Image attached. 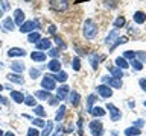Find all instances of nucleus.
<instances>
[{
  "label": "nucleus",
  "instance_id": "1",
  "mask_svg": "<svg viewBox=\"0 0 146 136\" xmlns=\"http://www.w3.org/2000/svg\"><path fill=\"white\" fill-rule=\"evenodd\" d=\"M98 26H96V23L93 20H85L84 23V29H82V33L87 39H94L96 36H98Z\"/></svg>",
  "mask_w": 146,
  "mask_h": 136
},
{
  "label": "nucleus",
  "instance_id": "2",
  "mask_svg": "<svg viewBox=\"0 0 146 136\" xmlns=\"http://www.w3.org/2000/svg\"><path fill=\"white\" fill-rule=\"evenodd\" d=\"M50 8L56 12H64L68 9V0H50Z\"/></svg>",
  "mask_w": 146,
  "mask_h": 136
},
{
  "label": "nucleus",
  "instance_id": "3",
  "mask_svg": "<svg viewBox=\"0 0 146 136\" xmlns=\"http://www.w3.org/2000/svg\"><path fill=\"white\" fill-rule=\"evenodd\" d=\"M88 129H90V131H91L93 136H102V133H104V124L100 121H98V120L91 121L88 124Z\"/></svg>",
  "mask_w": 146,
  "mask_h": 136
},
{
  "label": "nucleus",
  "instance_id": "4",
  "mask_svg": "<svg viewBox=\"0 0 146 136\" xmlns=\"http://www.w3.org/2000/svg\"><path fill=\"white\" fill-rule=\"evenodd\" d=\"M41 88H43L44 91H53L55 88H56V85H55V80L52 79L50 76H46L43 80H41Z\"/></svg>",
  "mask_w": 146,
  "mask_h": 136
},
{
  "label": "nucleus",
  "instance_id": "5",
  "mask_svg": "<svg viewBox=\"0 0 146 136\" xmlns=\"http://www.w3.org/2000/svg\"><path fill=\"white\" fill-rule=\"evenodd\" d=\"M38 24H40V23L36 20H34V21H25L21 24V27H20V32H21V33H29V32H32L35 27H38Z\"/></svg>",
  "mask_w": 146,
  "mask_h": 136
},
{
  "label": "nucleus",
  "instance_id": "6",
  "mask_svg": "<svg viewBox=\"0 0 146 136\" xmlns=\"http://www.w3.org/2000/svg\"><path fill=\"white\" fill-rule=\"evenodd\" d=\"M104 82H107L108 86H111V88H117V89H120L122 88V79H117V77H104L102 79Z\"/></svg>",
  "mask_w": 146,
  "mask_h": 136
},
{
  "label": "nucleus",
  "instance_id": "7",
  "mask_svg": "<svg viewBox=\"0 0 146 136\" xmlns=\"http://www.w3.org/2000/svg\"><path fill=\"white\" fill-rule=\"evenodd\" d=\"M107 107H108V110H110V113H111V120L113 121H119L122 118V112L119 110V109L114 106V104H111V103H108L107 104Z\"/></svg>",
  "mask_w": 146,
  "mask_h": 136
},
{
  "label": "nucleus",
  "instance_id": "8",
  "mask_svg": "<svg viewBox=\"0 0 146 136\" xmlns=\"http://www.w3.org/2000/svg\"><path fill=\"white\" fill-rule=\"evenodd\" d=\"M98 92H99L100 97H104V98H110V97L113 95V89L110 88L108 85H100V86H98Z\"/></svg>",
  "mask_w": 146,
  "mask_h": 136
},
{
  "label": "nucleus",
  "instance_id": "9",
  "mask_svg": "<svg viewBox=\"0 0 146 136\" xmlns=\"http://www.w3.org/2000/svg\"><path fill=\"white\" fill-rule=\"evenodd\" d=\"M8 56L9 58H23V56H26V52L20 47H11L8 50Z\"/></svg>",
  "mask_w": 146,
  "mask_h": 136
},
{
  "label": "nucleus",
  "instance_id": "10",
  "mask_svg": "<svg viewBox=\"0 0 146 136\" xmlns=\"http://www.w3.org/2000/svg\"><path fill=\"white\" fill-rule=\"evenodd\" d=\"M50 45H52V42H50L49 38H44V39L41 38L38 42H36V50H40V52H41V50H49Z\"/></svg>",
  "mask_w": 146,
  "mask_h": 136
},
{
  "label": "nucleus",
  "instance_id": "11",
  "mask_svg": "<svg viewBox=\"0 0 146 136\" xmlns=\"http://www.w3.org/2000/svg\"><path fill=\"white\" fill-rule=\"evenodd\" d=\"M68 95V86L67 85H61L56 91V98L58 100H66V97Z\"/></svg>",
  "mask_w": 146,
  "mask_h": 136
},
{
  "label": "nucleus",
  "instance_id": "12",
  "mask_svg": "<svg viewBox=\"0 0 146 136\" xmlns=\"http://www.w3.org/2000/svg\"><path fill=\"white\" fill-rule=\"evenodd\" d=\"M14 23L20 24V26L25 23V12L21 9H15V12H14Z\"/></svg>",
  "mask_w": 146,
  "mask_h": 136
},
{
  "label": "nucleus",
  "instance_id": "13",
  "mask_svg": "<svg viewBox=\"0 0 146 136\" xmlns=\"http://www.w3.org/2000/svg\"><path fill=\"white\" fill-rule=\"evenodd\" d=\"M6 77H8L9 82H12V83H18V85L25 83V79H23L20 74H17V73H11V74H8Z\"/></svg>",
  "mask_w": 146,
  "mask_h": 136
},
{
  "label": "nucleus",
  "instance_id": "14",
  "mask_svg": "<svg viewBox=\"0 0 146 136\" xmlns=\"http://www.w3.org/2000/svg\"><path fill=\"white\" fill-rule=\"evenodd\" d=\"M11 70H12V73H17V74H20V73L25 71V63L20 62V61L12 62V63H11Z\"/></svg>",
  "mask_w": 146,
  "mask_h": 136
},
{
  "label": "nucleus",
  "instance_id": "15",
  "mask_svg": "<svg viewBox=\"0 0 146 136\" xmlns=\"http://www.w3.org/2000/svg\"><path fill=\"white\" fill-rule=\"evenodd\" d=\"M79 100H81V97L76 91H72V92L68 94V101H70L72 106H78V104H79Z\"/></svg>",
  "mask_w": 146,
  "mask_h": 136
},
{
  "label": "nucleus",
  "instance_id": "16",
  "mask_svg": "<svg viewBox=\"0 0 146 136\" xmlns=\"http://www.w3.org/2000/svg\"><path fill=\"white\" fill-rule=\"evenodd\" d=\"M47 68L50 71H61V62L58 61V59H52V61H50L49 63H47Z\"/></svg>",
  "mask_w": 146,
  "mask_h": 136
},
{
  "label": "nucleus",
  "instance_id": "17",
  "mask_svg": "<svg viewBox=\"0 0 146 136\" xmlns=\"http://www.w3.org/2000/svg\"><path fill=\"white\" fill-rule=\"evenodd\" d=\"M50 77L55 80V82H61V83H64L67 79H68V76H67V73H64V71H59V73H56V74H50Z\"/></svg>",
  "mask_w": 146,
  "mask_h": 136
},
{
  "label": "nucleus",
  "instance_id": "18",
  "mask_svg": "<svg viewBox=\"0 0 146 136\" xmlns=\"http://www.w3.org/2000/svg\"><path fill=\"white\" fill-rule=\"evenodd\" d=\"M132 18H134V21L137 23V24H143V23L146 21V14L141 12V11H137Z\"/></svg>",
  "mask_w": 146,
  "mask_h": 136
},
{
  "label": "nucleus",
  "instance_id": "19",
  "mask_svg": "<svg viewBox=\"0 0 146 136\" xmlns=\"http://www.w3.org/2000/svg\"><path fill=\"white\" fill-rule=\"evenodd\" d=\"M31 58H32V61H35V62H44L46 61V54L43 52H35L31 54Z\"/></svg>",
  "mask_w": 146,
  "mask_h": 136
},
{
  "label": "nucleus",
  "instance_id": "20",
  "mask_svg": "<svg viewBox=\"0 0 146 136\" xmlns=\"http://www.w3.org/2000/svg\"><path fill=\"white\" fill-rule=\"evenodd\" d=\"M99 61H100V56H99L98 53L90 54V63H91V67H93V70H98V67H99Z\"/></svg>",
  "mask_w": 146,
  "mask_h": 136
},
{
  "label": "nucleus",
  "instance_id": "21",
  "mask_svg": "<svg viewBox=\"0 0 146 136\" xmlns=\"http://www.w3.org/2000/svg\"><path fill=\"white\" fill-rule=\"evenodd\" d=\"M11 98L15 103H23L25 101V95H23L21 92H18V91H11Z\"/></svg>",
  "mask_w": 146,
  "mask_h": 136
},
{
  "label": "nucleus",
  "instance_id": "22",
  "mask_svg": "<svg viewBox=\"0 0 146 136\" xmlns=\"http://www.w3.org/2000/svg\"><path fill=\"white\" fill-rule=\"evenodd\" d=\"M43 129L44 130H43V133H40V136H49L50 133H52V130H53V122L52 121H47Z\"/></svg>",
  "mask_w": 146,
  "mask_h": 136
},
{
  "label": "nucleus",
  "instance_id": "23",
  "mask_svg": "<svg viewBox=\"0 0 146 136\" xmlns=\"http://www.w3.org/2000/svg\"><path fill=\"white\" fill-rule=\"evenodd\" d=\"M40 39H41L40 32H31L29 36H27V41H29V42H32V44H36Z\"/></svg>",
  "mask_w": 146,
  "mask_h": 136
},
{
  "label": "nucleus",
  "instance_id": "24",
  "mask_svg": "<svg viewBox=\"0 0 146 136\" xmlns=\"http://www.w3.org/2000/svg\"><path fill=\"white\" fill-rule=\"evenodd\" d=\"M35 97L40 98V100H49L50 98V92H49V91L41 89V91H36V92H35Z\"/></svg>",
  "mask_w": 146,
  "mask_h": 136
},
{
  "label": "nucleus",
  "instance_id": "25",
  "mask_svg": "<svg viewBox=\"0 0 146 136\" xmlns=\"http://www.w3.org/2000/svg\"><path fill=\"white\" fill-rule=\"evenodd\" d=\"M140 133H141L140 129H137V127H134V126L125 130V136H139Z\"/></svg>",
  "mask_w": 146,
  "mask_h": 136
},
{
  "label": "nucleus",
  "instance_id": "26",
  "mask_svg": "<svg viewBox=\"0 0 146 136\" xmlns=\"http://www.w3.org/2000/svg\"><path fill=\"white\" fill-rule=\"evenodd\" d=\"M14 26H15V23H14V20L11 17H8V18H5V21H3V27L6 30H14Z\"/></svg>",
  "mask_w": 146,
  "mask_h": 136
},
{
  "label": "nucleus",
  "instance_id": "27",
  "mask_svg": "<svg viewBox=\"0 0 146 136\" xmlns=\"http://www.w3.org/2000/svg\"><path fill=\"white\" fill-rule=\"evenodd\" d=\"M117 38H119V32H117V29H114L113 32H110V35L107 36L105 42H107V44H111V42H114V39H117Z\"/></svg>",
  "mask_w": 146,
  "mask_h": 136
},
{
  "label": "nucleus",
  "instance_id": "28",
  "mask_svg": "<svg viewBox=\"0 0 146 136\" xmlns=\"http://www.w3.org/2000/svg\"><path fill=\"white\" fill-rule=\"evenodd\" d=\"M116 65L120 68V70H126V68L129 67V63L126 62L125 58H117V59H116Z\"/></svg>",
  "mask_w": 146,
  "mask_h": 136
},
{
  "label": "nucleus",
  "instance_id": "29",
  "mask_svg": "<svg viewBox=\"0 0 146 136\" xmlns=\"http://www.w3.org/2000/svg\"><path fill=\"white\" fill-rule=\"evenodd\" d=\"M108 70L110 73L114 76V77H117V79H122V76H123V71L120 70V68H116V67H110L108 65Z\"/></svg>",
  "mask_w": 146,
  "mask_h": 136
},
{
  "label": "nucleus",
  "instance_id": "30",
  "mask_svg": "<svg viewBox=\"0 0 146 136\" xmlns=\"http://www.w3.org/2000/svg\"><path fill=\"white\" fill-rule=\"evenodd\" d=\"M96 101V95L91 94L88 95V98H87V112H91V109H93V103Z\"/></svg>",
  "mask_w": 146,
  "mask_h": 136
},
{
  "label": "nucleus",
  "instance_id": "31",
  "mask_svg": "<svg viewBox=\"0 0 146 136\" xmlns=\"http://www.w3.org/2000/svg\"><path fill=\"white\" fill-rule=\"evenodd\" d=\"M64 115H66V106H64V104H61V106H59V109H58V112H56L55 120H56V121H61L62 118H64Z\"/></svg>",
  "mask_w": 146,
  "mask_h": 136
},
{
  "label": "nucleus",
  "instance_id": "32",
  "mask_svg": "<svg viewBox=\"0 0 146 136\" xmlns=\"http://www.w3.org/2000/svg\"><path fill=\"white\" fill-rule=\"evenodd\" d=\"M129 65L134 68L135 71H140V70H143V63H141L140 61H137V59H132V61L129 62Z\"/></svg>",
  "mask_w": 146,
  "mask_h": 136
},
{
  "label": "nucleus",
  "instance_id": "33",
  "mask_svg": "<svg viewBox=\"0 0 146 136\" xmlns=\"http://www.w3.org/2000/svg\"><path fill=\"white\" fill-rule=\"evenodd\" d=\"M34 113H35L36 116H40V118L46 116V112H44V107L43 106H34Z\"/></svg>",
  "mask_w": 146,
  "mask_h": 136
},
{
  "label": "nucleus",
  "instance_id": "34",
  "mask_svg": "<svg viewBox=\"0 0 146 136\" xmlns=\"http://www.w3.org/2000/svg\"><path fill=\"white\" fill-rule=\"evenodd\" d=\"M90 113H91L93 116H104V115H105V110H104L102 107H93Z\"/></svg>",
  "mask_w": 146,
  "mask_h": 136
},
{
  "label": "nucleus",
  "instance_id": "35",
  "mask_svg": "<svg viewBox=\"0 0 146 136\" xmlns=\"http://www.w3.org/2000/svg\"><path fill=\"white\" fill-rule=\"evenodd\" d=\"M126 41H128V38H125V36H122V38H117V41H116V42H113L111 48H110V52H113V50H116V47H117V45H120V44H125Z\"/></svg>",
  "mask_w": 146,
  "mask_h": 136
},
{
  "label": "nucleus",
  "instance_id": "36",
  "mask_svg": "<svg viewBox=\"0 0 146 136\" xmlns=\"http://www.w3.org/2000/svg\"><path fill=\"white\" fill-rule=\"evenodd\" d=\"M123 26H125V18H123V17L116 18V21H114V27L119 30V29H120V27H123Z\"/></svg>",
  "mask_w": 146,
  "mask_h": 136
},
{
  "label": "nucleus",
  "instance_id": "37",
  "mask_svg": "<svg viewBox=\"0 0 146 136\" xmlns=\"http://www.w3.org/2000/svg\"><path fill=\"white\" fill-rule=\"evenodd\" d=\"M72 68H73L75 71H79V70H81V61H79V58H73Z\"/></svg>",
  "mask_w": 146,
  "mask_h": 136
},
{
  "label": "nucleus",
  "instance_id": "38",
  "mask_svg": "<svg viewBox=\"0 0 146 136\" xmlns=\"http://www.w3.org/2000/svg\"><path fill=\"white\" fill-rule=\"evenodd\" d=\"M25 103L27 104V106H36V100L32 97V95H27V97H25Z\"/></svg>",
  "mask_w": 146,
  "mask_h": 136
},
{
  "label": "nucleus",
  "instance_id": "39",
  "mask_svg": "<svg viewBox=\"0 0 146 136\" xmlns=\"http://www.w3.org/2000/svg\"><path fill=\"white\" fill-rule=\"evenodd\" d=\"M135 58H139L137 61H140L141 63L146 62V52H135Z\"/></svg>",
  "mask_w": 146,
  "mask_h": 136
},
{
  "label": "nucleus",
  "instance_id": "40",
  "mask_svg": "<svg viewBox=\"0 0 146 136\" xmlns=\"http://www.w3.org/2000/svg\"><path fill=\"white\" fill-rule=\"evenodd\" d=\"M32 124H34L35 127H44V126H46V122L41 120V118H35V120L32 121Z\"/></svg>",
  "mask_w": 146,
  "mask_h": 136
},
{
  "label": "nucleus",
  "instance_id": "41",
  "mask_svg": "<svg viewBox=\"0 0 146 136\" xmlns=\"http://www.w3.org/2000/svg\"><path fill=\"white\" fill-rule=\"evenodd\" d=\"M123 58H125V59H135V52H132V50H128V52L123 53Z\"/></svg>",
  "mask_w": 146,
  "mask_h": 136
},
{
  "label": "nucleus",
  "instance_id": "42",
  "mask_svg": "<svg viewBox=\"0 0 146 136\" xmlns=\"http://www.w3.org/2000/svg\"><path fill=\"white\" fill-rule=\"evenodd\" d=\"M29 74H31L32 79H36V77L41 76V73H40V70H36V68H32V70L29 71Z\"/></svg>",
  "mask_w": 146,
  "mask_h": 136
},
{
  "label": "nucleus",
  "instance_id": "43",
  "mask_svg": "<svg viewBox=\"0 0 146 136\" xmlns=\"http://www.w3.org/2000/svg\"><path fill=\"white\" fill-rule=\"evenodd\" d=\"M27 136H40V131L36 130V127H32L27 130Z\"/></svg>",
  "mask_w": 146,
  "mask_h": 136
},
{
  "label": "nucleus",
  "instance_id": "44",
  "mask_svg": "<svg viewBox=\"0 0 146 136\" xmlns=\"http://www.w3.org/2000/svg\"><path fill=\"white\" fill-rule=\"evenodd\" d=\"M49 54L52 58H58L59 56V50L58 48H49Z\"/></svg>",
  "mask_w": 146,
  "mask_h": 136
},
{
  "label": "nucleus",
  "instance_id": "45",
  "mask_svg": "<svg viewBox=\"0 0 146 136\" xmlns=\"http://www.w3.org/2000/svg\"><path fill=\"white\" fill-rule=\"evenodd\" d=\"M75 130V126H73V122H68V126L64 127V133H70V131Z\"/></svg>",
  "mask_w": 146,
  "mask_h": 136
},
{
  "label": "nucleus",
  "instance_id": "46",
  "mask_svg": "<svg viewBox=\"0 0 146 136\" xmlns=\"http://www.w3.org/2000/svg\"><path fill=\"white\" fill-rule=\"evenodd\" d=\"M47 101H49V104H50V106H55V104H58V101H59V100H58L56 97H50V98L47 100Z\"/></svg>",
  "mask_w": 146,
  "mask_h": 136
},
{
  "label": "nucleus",
  "instance_id": "47",
  "mask_svg": "<svg viewBox=\"0 0 146 136\" xmlns=\"http://www.w3.org/2000/svg\"><path fill=\"white\" fill-rule=\"evenodd\" d=\"M143 124H145V121H143V120H137L135 122H132V126L137 127V129H140V127L143 126Z\"/></svg>",
  "mask_w": 146,
  "mask_h": 136
},
{
  "label": "nucleus",
  "instance_id": "48",
  "mask_svg": "<svg viewBox=\"0 0 146 136\" xmlns=\"http://www.w3.org/2000/svg\"><path fill=\"white\" fill-rule=\"evenodd\" d=\"M55 41H56V44H58V45H61L62 48H66V44H64V41L59 38V36H55Z\"/></svg>",
  "mask_w": 146,
  "mask_h": 136
},
{
  "label": "nucleus",
  "instance_id": "49",
  "mask_svg": "<svg viewBox=\"0 0 146 136\" xmlns=\"http://www.w3.org/2000/svg\"><path fill=\"white\" fill-rule=\"evenodd\" d=\"M139 83H140V86H141V89L146 91V79H140Z\"/></svg>",
  "mask_w": 146,
  "mask_h": 136
},
{
  "label": "nucleus",
  "instance_id": "50",
  "mask_svg": "<svg viewBox=\"0 0 146 136\" xmlns=\"http://www.w3.org/2000/svg\"><path fill=\"white\" fill-rule=\"evenodd\" d=\"M0 103H2V104H5V106H8V104H9L8 98H5L3 95H0Z\"/></svg>",
  "mask_w": 146,
  "mask_h": 136
},
{
  "label": "nucleus",
  "instance_id": "51",
  "mask_svg": "<svg viewBox=\"0 0 146 136\" xmlns=\"http://www.w3.org/2000/svg\"><path fill=\"white\" fill-rule=\"evenodd\" d=\"M55 32H56V27H55L53 24H50V26H49V33L55 35Z\"/></svg>",
  "mask_w": 146,
  "mask_h": 136
},
{
  "label": "nucleus",
  "instance_id": "52",
  "mask_svg": "<svg viewBox=\"0 0 146 136\" xmlns=\"http://www.w3.org/2000/svg\"><path fill=\"white\" fill-rule=\"evenodd\" d=\"M53 136H66V133H64V131H61V127H59L58 131H56V133H55Z\"/></svg>",
  "mask_w": 146,
  "mask_h": 136
},
{
  "label": "nucleus",
  "instance_id": "53",
  "mask_svg": "<svg viewBox=\"0 0 146 136\" xmlns=\"http://www.w3.org/2000/svg\"><path fill=\"white\" fill-rule=\"evenodd\" d=\"M0 3L3 5V9H5V11H6V9H9V5H8V2H5V0H3V2H0Z\"/></svg>",
  "mask_w": 146,
  "mask_h": 136
},
{
  "label": "nucleus",
  "instance_id": "54",
  "mask_svg": "<svg viewBox=\"0 0 146 136\" xmlns=\"http://www.w3.org/2000/svg\"><path fill=\"white\" fill-rule=\"evenodd\" d=\"M3 136H15V135H14V133H12V131H8V133H5Z\"/></svg>",
  "mask_w": 146,
  "mask_h": 136
},
{
  "label": "nucleus",
  "instance_id": "55",
  "mask_svg": "<svg viewBox=\"0 0 146 136\" xmlns=\"http://www.w3.org/2000/svg\"><path fill=\"white\" fill-rule=\"evenodd\" d=\"M2 89H5V88H3V85H2V83H0V91H2Z\"/></svg>",
  "mask_w": 146,
  "mask_h": 136
},
{
  "label": "nucleus",
  "instance_id": "56",
  "mask_svg": "<svg viewBox=\"0 0 146 136\" xmlns=\"http://www.w3.org/2000/svg\"><path fill=\"white\" fill-rule=\"evenodd\" d=\"M5 133H3V131H2V129H0V136H3Z\"/></svg>",
  "mask_w": 146,
  "mask_h": 136
},
{
  "label": "nucleus",
  "instance_id": "57",
  "mask_svg": "<svg viewBox=\"0 0 146 136\" xmlns=\"http://www.w3.org/2000/svg\"><path fill=\"white\" fill-rule=\"evenodd\" d=\"M3 15V11H2V9H0V17H2Z\"/></svg>",
  "mask_w": 146,
  "mask_h": 136
},
{
  "label": "nucleus",
  "instance_id": "58",
  "mask_svg": "<svg viewBox=\"0 0 146 136\" xmlns=\"http://www.w3.org/2000/svg\"><path fill=\"white\" fill-rule=\"evenodd\" d=\"M143 104H145V107H146V101H145V103H143Z\"/></svg>",
  "mask_w": 146,
  "mask_h": 136
},
{
  "label": "nucleus",
  "instance_id": "59",
  "mask_svg": "<svg viewBox=\"0 0 146 136\" xmlns=\"http://www.w3.org/2000/svg\"><path fill=\"white\" fill-rule=\"evenodd\" d=\"M25 2H31V0H25Z\"/></svg>",
  "mask_w": 146,
  "mask_h": 136
},
{
  "label": "nucleus",
  "instance_id": "60",
  "mask_svg": "<svg viewBox=\"0 0 146 136\" xmlns=\"http://www.w3.org/2000/svg\"><path fill=\"white\" fill-rule=\"evenodd\" d=\"M0 44H2V42H0Z\"/></svg>",
  "mask_w": 146,
  "mask_h": 136
}]
</instances>
